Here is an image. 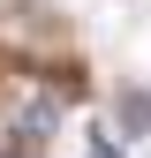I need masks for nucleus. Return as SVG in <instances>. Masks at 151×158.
Masks as SVG:
<instances>
[{"mask_svg":"<svg viewBox=\"0 0 151 158\" xmlns=\"http://www.w3.org/2000/svg\"><path fill=\"white\" fill-rule=\"evenodd\" d=\"M121 121H128V128H136V135L151 128V98H144V90H128V98H121Z\"/></svg>","mask_w":151,"mask_h":158,"instance_id":"f257e3e1","label":"nucleus"},{"mask_svg":"<svg viewBox=\"0 0 151 158\" xmlns=\"http://www.w3.org/2000/svg\"><path fill=\"white\" fill-rule=\"evenodd\" d=\"M83 158H121V143H113V135H91V143H83Z\"/></svg>","mask_w":151,"mask_h":158,"instance_id":"f03ea898","label":"nucleus"}]
</instances>
